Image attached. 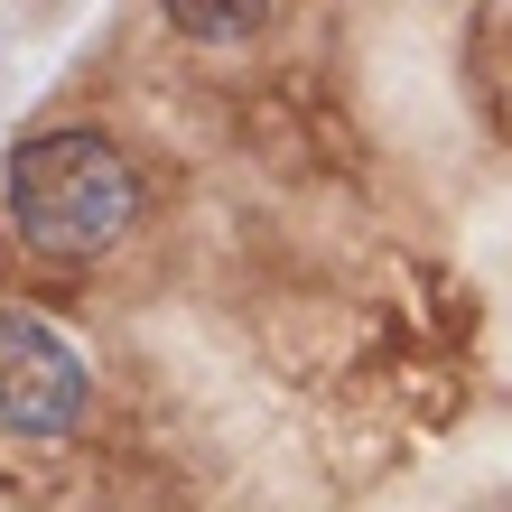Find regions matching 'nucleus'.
Instances as JSON below:
<instances>
[{"label": "nucleus", "instance_id": "obj_2", "mask_svg": "<svg viewBox=\"0 0 512 512\" xmlns=\"http://www.w3.org/2000/svg\"><path fill=\"white\" fill-rule=\"evenodd\" d=\"M94 410V364L56 317L38 308H0V438L56 447L84 429Z\"/></svg>", "mask_w": 512, "mask_h": 512}, {"label": "nucleus", "instance_id": "obj_3", "mask_svg": "<svg viewBox=\"0 0 512 512\" xmlns=\"http://www.w3.org/2000/svg\"><path fill=\"white\" fill-rule=\"evenodd\" d=\"M159 19L177 38H196V47H243V38H261L280 19V0H159Z\"/></svg>", "mask_w": 512, "mask_h": 512}, {"label": "nucleus", "instance_id": "obj_1", "mask_svg": "<svg viewBox=\"0 0 512 512\" xmlns=\"http://www.w3.org/2000/svg\"><path fill=\"white\" fill-rule=\"evenodd\" d=\"M0 215H10L19 252L94 270L140 224V168H131V149L112 131H84V122L28 131L10 149V168H0Z\"/></svg>", "mask_w": 512, "mask_h": 512}]
</instances>
